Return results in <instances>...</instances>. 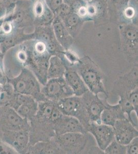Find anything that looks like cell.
Here are the masks:
<instances>
[{
    "mask_svg": "<svg viewBox=\"0 0 138 154\" xmlns=\"http://www.w3.org/2000/svg\"><path fill=\"white\" fill-rule=\"evenodd\" d=\"M56 102L47 100L39 102L37 114L29 119L30 145L37 142L47 141L55 136L54 123L51 119Z\"/></svg>",
    "mask_w": 138,
    "mask_h": 154,
    "instance_id": "cell-1",
    "label": "cell"
},
{
    "mask_svg": "<svg viewBox=\"0 0 138 154\" xmlns=\"http://www.w3.org/2000/svg\"><path fill=\"white\" fill-rule=\"evenodd\" d=\"M73 66L89 91L96 95L103 93L107 95L103 83V73L89 57L80 58L79 61Z\"/></svg>",
    "mask_w": 138,
    "mask_h": 154,
    "instance_id": "cell-2",
    "label": "cell"
},
{
    "mask_svg": "<svg viewBox=\"0 0 138 154\" xmlns=\"http://www.w3.org/2000/svg\"><path fill=\"white\" fill-rule=\"evenodd\" d=\"M7 82L12 86L16 93L31 96L38 102L47 100L41 92L40 83L28 68H22L16 77L7 79Z\"/></svg>",
    "mask_w": 138,
    "mask_h": 154,
    "instance_id": "cell-3",
    "label": "cell"
},
{
    "mask_svg": "<svg viewBox=\"0 0 138 154\" xmlns=\"http://www.w3.org/2000/svg\"><path fill=\"white\" fill-rule=\"evenodd\" d=\"M89 133H70L55 136L53 139L63 154H78L86 152L91 139Z\"/></svg>",
    "mask_w": 138,
    "mask_h": 154,
    "instance_id": "cell-4",
    "label": "cell"
},
{
    "mask_svg": "<svg viewBox=\"0 0 138 154\" xmlns=\"http://www.w3.org/2000/svg\"><path fill=\"white\" fill-rule=\"evenodd\" d=\"M122 48L125 56L130 63L138 65V25L120 24Z\"/></svg>",
    "mask_w": 138,
    "mask_h": 154,
    "instance_id": "cell-5",
    "label": "cell"
},
{
    "mask_svg": "<svg viewBox=\"0 0 138 154\" xmlns=\"http://www.w3.org/2000/svg\"><path fill=\"white\" fill-rule=\"evenodd\" d=\"M56 105L63 114L77 118L87 130L91 123L88 117L81 96L73 95L64 98L56 102Z\"/></svg>",
    "mask_w": 138,
    "mask_h": 154,
    "instance_id": "cell-6",
    "label": "cell"
},
{
    "mask_svg": "<svg viewBox=\"0 0 138 154\" xmlns=\"http://www.w3.org/2000/svg\"><path fill=\"white\" fill-rule=\"evenodd\" d=\"M41 87V92L47 100L57 102L64 98L74 95L72 88L64 77L48 79Z\"/></svg>",
    "mask_w": 138,
    "mask_h": 154,
    "instance_id": "cell-7",
    "label": "cell"
},
{
    "mask_svg": "<svg viewBox=\"0 0 138 154\" xmlns=\"http://www.w3.org/2000/svg\"><path fill=\"white\" fill-rule=\"evenodd\" d=\"M33 2L27 0H17L11 19L17 28L22 29L35 28L33 13Z\"/></svg>",
    "mask_w": 138,
    "mask_h": 154,
    "instance_id": "cell-8",
    "label": "cell"
},
{
    "mask_svg": "<svg viewBox=\"0 0 138 154\" xmlns=\"http://www.w3.org/2000/svg\"><path fill=\"white\" fill-rule=\"evenodd\" d=\"M7 105L14 109L21 117L29 119L37 114L38 102L30 95L14 92Z\"/></svg>",
    "mask_w": 138,
    "mask_h": 154,
    "instance_id": "cell-9",
    "label": "cell"
},
{
    "mask_svg": "<svg viewBox=\"0 0 138 154\" xmlns=\"http://www.w3.org/2000/svg\"><path fill=\"white\" fill-rule=\"evenodd\" d=\"M28 119L21 117L11 107L5 106L0 112V128L3 131L30 130Z\"/></svg>",
    "mask_w": 138,
    "mask_h": 154,
    "instance_id": "cell-10",
    "label": "cell"
},
{
    "mask_svg": "<svg viewBox=\"0 0 138 154\" xmlns=\"http://www.w3.org/2000/svg\"><path fill=\"white\" fill-rule=\"evenodd\" d=\"M81 97L90 123H101V115L105 109L106 100H101L98 95L89 91Z\"/></svg>",
    "mask_w": 138,
    "mask_h": 154,
    "instance_id": "cell-11",
    "label": "cell"
},
{
    "mask_svg": "<svg viewBox=\"0 0 138 154\" xmlns=\"http://www.w3.org/2000/svg\"><path fill=\"white\" fill-rule=\"evenodd\" d=\"M87 131L94 137L98 147L103 152L114 139L113 127L101 123H91Z\"/></svg>",
    "mask_w": 138,
    "mask_h": 154,
    "instance_id": "cell-12",
    "label": "cell"
},
{
    "mask_svg": "<svg viewBox=\"0 0 138 154\" xmlns=\"http://www.w3.org/2000/svg\"><path fill=\"white\" fill-rule=\"evenodd\" d=\"M33 33L34 39L44 42L53 56L60 57L65 51L56 40L52 25L35 27Z\"/></svg>",
    "mask_w": 138,
    "mask_h": 154,
    "instance_id": "cell-13",
    "label": "cell"
},
{
    "mask_svg": "<svg viewBox=\"0 0 138 154\" xmlns=\"http://www.w3.org/2000/svg\"><path fill=\"white\" fill-rule=\"evenodd\" d=\"M138 65H135L127 73L119 77L114 83L112 91L119 97L128 96L129 93L138 88Z\"/></svg>",
    "mask_w": 138,
    "mask_h": 154,
    "instance_id": "cell-14",
    "label": "cell"
},
{
    "mask_svg": "<svg viewBox=\"0 0 138 154\" xmlns=\"http://www.w3.org/2000/svg\"><path fill=\"white\" fill-rule=\"evenodd\" d=\"M2 140L19 154H26L30 145V130L3 131Z\"/></svg>",
    "mask_w": 138,
    "mask_h": 154,
    "instance_id": "cell-15",
    "label": "cell"
},
{
    "mask_svg": "<svg viewBox=\"0 0 138 154\" xmlns=\"http://www.w3.org/2000/svg\"><path fill=\"white\" fill-rule=\"evenodd\" d=\"M32 39H34L33 32H25L18 28L7 35H0V54L4 55L11 48Z\"/></svg>",
    "mask_w": 138,
    "mask_h": 154,
    "instance_id": "cell-16",
    "label": "cell"
},
{
    "mask_svg": "<svg viewBox=\"0 0 138 154\" xmlns=\"http://www.w3.org/2000/svg\"><path fill=\"white\" fill-rule=\"evenodd\" d=\"M113 128L114 139L123 145H127L133 139L138 137V128L127 119L117 120Z\"/></svg>",
    "mask_w": 138,
    "mask_h": 154,
    "instance_id": "cell-17",
    "label": "cell"
},
{
    "mask_svg": "<svg viewBox=\"0 0 138 154\" xmlns=\"http://www.w3.org/2000/svg\"><path fill=\"white\" fill-rule=\"evenodd\" d=\"M54 129L56 136L70 133H88L77 118L63 114L55 122Z\"/></svg>",
    "mask_w": 138,
    "mask_h": 154,
    "instance_id": "cell-18",
    "label": "cell"
},
{
    "mask_svg": "<svg viewBox=\"0 0 138 154\" xmlns=\"http://www.w3.org/2000/svg\"><path fill=\"white\" fill-rule=\"evenodd\" d=\"M32 9L35 27L52 25L55 16L44 0H35Z\"/></svg>",
    "mask_w": 138,
    "mask_h": 154,
    "instance_id": "cell-19",
    "label": "cell"
},
{
    "mask_svg": "<svg viewBox=\"0 0 138 154\" xmlns=\"http://www.w3.org/2000/svg\"><path fill=\"white\" fill-rule=\"evenodd\" d=\"M87 21L95 23L108 18L106 0H91L87 2Z\"/></svg>",
    "mask_w": 138,
    "mask_h": 154,
    "instance_id": "cell-20",
    "label": "cell"
},
{
    "mask_svg": "<svg viewBox=\"0 0 138 154\" xmlns=\"http://www.w3.org/2000/svg\"><path fill=\"white\" fill-rule=\"evenodd\" d=\"M66 68L63 77L65 80L72 88L75 96H82L89 91L87 86L73 65H66Z\"/></svg>",
    "mask_w": 138,
    "mask_h": 154,
    "instance_id": "cell-21",
    "label": "cell"
},
{
    "mask_svg": "<svg viewBox=\"0 0 138 154\" xmlns=\"http://www.w3.org/2000/svg\"><path fill=\"white\" fill-rule=\"evenodd\" d=\"M52 26L58 42L65 50L70 49L73 43L74 38L66 29L62 20L55 16Z\"/></svg>",
    "mask_w": 138,
    "mask_h": 154,
    "instance_id": "cell-22",
    "label": "cell"
},
{
    "mask_svg": "<svg viewBox=\"0 0 138 154\" xmlns=\"http://www.w3.org/2000/svg\"><path fill=\"white\" fill-rule=\"evenodd\" d=\"M124 119L127 118L119 104L110 105L107 102L101 115V123L113 127L116 121Z\"/></svg>",
    "mask_w": 138,
    "mask_h": 154,
    "instance_id": "cell-23",
    "label": "cell"
},
{
    "mask_svg": "<svg viewBox=\"0 0 138 154\" xmlns=\"http://www.w3.org/2000/svg\"><path fill=\"white\" fill-rule=\"evenodd\" d=\"M26 154H63L53 139L47 141H40L29 145Z\"/></svg>",
    "mask_w": 138,
    "mask_h": 154,
    "instance_id": "cell-24",
    "label": "cell"
},
{
    "mask_svg": "<svg viewBox=\"0 0 138 154\" xmlns=\"http://www.w3.org/2000/svg\"><path fill=\"white\" fill-rule=\"evenodd\" d=\"M117 23L119 25H138V0L128 1L120 16Z\"/></svg>",
    "mask_w": 138,
    "mask_h": 154,
    "instance_id": "cell-25",
    "label": "cell"
},
{
    "mask_svg": "<svg viewBox=\"0 0 138 154\" xmlns=\"http://www.w3.org/2000/svg\"><path fill=\"white\" fill-rule=\"evenodd\" d=\"M66 69V64L62 58L56 55L52 56L49 60L47 80L64 77Z\"/></svg>",
    "mask_w": 138,
    "mask_h": 154,
    "instance_id": "cell-26",
    "label": "cell"
},
{
    "mask_svg": "<svg viewBox=\"0 0 138 154\" xmlns=\"http://www.w3.org/2000/svg\"><path fill=\"white\" fill-rule=\"evenodd\" d=\"M66 28L73 38L76 37L85 21L75 12H72L61 19Z\"/></svg>",
    "mask_w": 138,
    "mask_h": 154,
    "instance_id": "cell-27",
    "label": "cell"
},
{
    "mask_svg": "<svg viewBox=\"0 0 138 154\" xmlns=\"http://www.w3.org/2000/svg\"><path fill=\"white\" fill-rule=\"evenodd\" d=\"M104 152L106 154H126V145L120 143L114 139Z\"/></svg>",
    "mask_w": 138,
    "mask_h": 154,
    "instance_id": "cell-28",
    "label": "cell"
},
{
    "mask_svg": "<svg viewBox=\"0 0 138 154\" xmlns=\"http://www.w3.org/2000/svg\"><path fill=\"white\" fill-rule=\"evenodd\" d=\"M17 0H0V19L13 11Z\"/></svg>",
    "mask_w": 138,
    "mask_h": 154,
    "instance_id": "cell-29",
    "label": "cell"
},
{
    "mask_svg": "<svg viewBox=\"0 0 138 154\" xmlns=\"http://www.w3.org/2000/svg\"><path fill=\"white\" fill-rule=\"evenodd\" d=\"M72 12V8L69 6L63 3L57 9L54 14L55 16H58L61 19Z\"/></svg>",
    "mask_w": 138,
    "mask_h": 154,
    "instance_id": "cell-30",
    "label": "cell"
},
{
    "mask_svg": "<svg viewBox=\"0 0 138 154\" xmlns=\"http://www.w3.org/2000/svg\"><path fill=\"white\" fill-rule=\"evenodd\" d=\"M128 98L134 108L136 114L138 116V88H135L131 91L128 95Z\"/></svg>",
    "mask_w": 138,
    "mask_h": 154,
    "instance_id": "cell-31",
    "label": "cell"
},
{
    "mask_svg": "<svg viewBox=\"0 0 138 154\" xmlns=\"http://www.w3.org/2000/svg\"><path fill=\"white\" fill-rule=\"evenodd\" d=\"M0 154H18L17 152L9 144L0 139Z\"/></svg>",
    "mask_w": 138,
    "mask_h": 154,
    "instance_id": "cell-32",
    "label": "cell"
},
{
    "mask_svg": "<svg viewBox=\"0 0 138 154\" xmlns=\"http://www.w3.org/2000/svg\"><path fill=\"white\" fill-rule=\"evenodd\" d=\"M126 154H138V137H135L126 145Z\"/></svg>",
    "mask_w": 138,
    "mask_h": 154,
    "instance_id": "cell-33",
    "label": "cell"
},
{
    "mask_svg": "<svg viewBox=\"0 0 138 154\" xmlns=\"http://www.w3.org/2000/svg\"><path fill=\"white\" fill-rule=\"evenodd\" d=\"M47 5L51 9L54 14L61 4L63 3V0H44Z\"/></svg>",
    "mask_w": 138,
    "mask_h": 154,
    "instance_id": "cell-34",
    "label": "cell"
},
{
    "mask_svg": "<svg viewBox=\"0 0 138 154\" xmlns=\"http://www.w3.org/2000/svg\"><path fill=\"white\" fill-rule=\"evenodd\" d=\"M84 0H63V3L69 6L72 8V11L75 7L79 5V4L81 3Z\"/></svg>",
    "mask_w": 138,
    "mask_h": 154,
    "instance_id": "cell-35",
    "label": "cell"
},
{
    "mask_svg": "<svg viewBox=\"0 0 138 154\" xmlns=\"http://www.w3.org/2000/svg\"><path fill=\"white\" fill-rule=\"evenodd\" d=\"M3 54H0V79L2 78L3 75L4 63H3Z\"/></svg>",
    "mask_w": 138,
    "mask_h": 154,
    "instance_id": "cell-36",
    "label": "cell"
},
{
    "mask_svg": "<svg viewBox=\"0 0 138 154\" xmlns=\"http://www.w3.org/2000/svg\"><path fill=\"white\" fill-rule=\"evenodd\" d=\"M3 85L1 83H0V95L3 91Z\"/></svg>",
    "mask_w": 138,
    "mask_h": 154,
    "instance_id": "cell-37",
    "label": "cell"
},
{
    "mask_svg": "<svg viewBox=\"0 0 138 154\" xmlns=\"http://www.w3.org/2000/svg\"><path fill=\"white\" fill-rule=\"evenodd\" d=\"M27 1H30V2H34L35 1V0H27Z\"/></svg>",
    "mask_w": 138,
    "mask_h": 154,
    "instance_id": "cell-38",
    "label": "cell"
},
{
    "mask_svg": "<svg viewBox=\"0 0 138 154\" xmlns=\"http://www.w3.org/2000/svg\"><path fill=\"white\" fill-rule=\"evenodd\" d=\"M84 1H85L88 2V1H91V0H84Z\"/></svg>",
    "mask_w": 138,
    "mask_h": 154,
    "instance_id": "cell-39",
    "label": "cell"
}]
</instances>
